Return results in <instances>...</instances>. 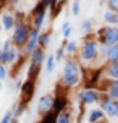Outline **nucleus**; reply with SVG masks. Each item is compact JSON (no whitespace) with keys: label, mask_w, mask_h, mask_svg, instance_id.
Wrapping results in <instances>:
<instances>
[{"label":"nucleus","mask_w":118,"mask_h":123,"mask_svg":"<svg viewBox=\"0 0 118 123\" xmlns=\"http://www.w3.org/2000/svg\"><path fill=\"white\" fill-rule=\"evenodd\" d=\"M34 92H36V81H33V80H28V78H27L26 81H22L21 90H20V93H21V98H20V99L28 104L30 101L33 99Z\"/></svg>","instance_id":"obj_10"},{"label":"nucleus","mask_w":118,"mask_h":123,"mask_svg":"<svg viewBox=\"0 0 118 123\" xmlns=\"http://www.w3.org/2000/svg\"><path fill=\"white\" fill-rule=\"evenodd\" d=\"M108 2V0H99V3H100V5H103V3H106Z\"/></svg>","instance_id":"obj_39"},{"label":"nucleus","mask_w":118,"mask_h":123,"mask_svg":"<svg viewBox=\"0 0 118 123\" xmlns=\"http://www.w3.org/2000/svg\"><path fill=\"white\" fill-rule=\"evenodd\" d=\"M73 110H66L57 116V123H73Z\"/></svg>","instance_id":"obj_22"},{"label":"nucleus","mask_w":118,"mask_h":123,"mask_svg":"<svg viewBox=\"0 0 118 123\" xmlns=\"http://www.w3.org/2000/svg\"><path fill=\"white\" fill-rule=\"evenodd\" d=\"M94 36L99 44H103L108 47L117 45L118 44V26H102L94 32Z\"/></svg>","instance_id":"obj_4"},{"label":"nucleus","mask_w":118,"mask_h":123,"mask_svg":"<svg viewBox=\"0 0 118 123\" xmlns=\"http://www.w3.org/2000/svg\"><path fill=\"white\" fill-rule=\"evenodd\" d=\"M30 30H32V24L30 21H15V29L12 30V45L18 50H22V47L26 45V42L28 39Z\"/></svg>","instance_id":"obj_3"},{"label":"nucleus","mask_w":118,"mask_h":123,"mask_svg":"<svg viewBox=\"0 0 118 123\" xmlns=\"http://www.w3.org/2000/svg\"><path fill=\"white\" fill-rule=\"evenodd\" d=\"M61 33H63V38L66 41H69V36L72 35V24L70 21H64L63 26H61Z\"/></svg>","instance_id":"obj_28"},{"label":"nucleus","mask_w":118,"mask_h":123,"mask_svg":"<svg viewBox=\"0 0 118 123\" xmlns=\"http://www.w3.org/2000/svg\"><path fill=\"white\" fill-rule=\"evenodd\" d=\"M99 108H102L105 111L106 117H117V114H118V101H115L112 98H109L108 95L102 93V98H100V101H99Z\"/></svg>","instance_id":"obj_6"},{"label":"nucleus","mask_w":118,"mask_h":123,"mask_svg":"<svg viewBox=\"0 0 118 123\" xmlns=\"http://www.w3.org/2000/svg\"><path fill=\"white\" fill-rule=\"evenodd\" d=\"M81 33H82L84 36L85 35H91L93 32H94V26H93V21L91 20H82L81 21Z\"/></svg>","instance_id":"obj_25"},{"label":"nucleus","mask_w":118,"mask_h":123,"mask_svg":"<svg viewBox=\"0 0 118 123\" xmlns=\"http://www.w3.org/2000/svg\"><path fill=\"white\" fill-rule=\"evenodd\" d=\"M102 21L105 23V26H118V14L106 9L102 15Z\"/></svg>","instance_id":"obj_17"},{"label":"nucleus","mask_w":118,"mask_h":123,"mask_svg":"<svg viewBox=\"0 0 118 123\" xmlns=\"http://www.w3.org/2000/svg\"><path fill=\"white\" fill-rule=\"evenodd\" d=\"M111 83H112V84H115V86H118V78H117V80H112Z\"/></svg>","instance_id":"obj_38"},{"label":"nucleus","mask_w":118,"mask_h":123,"mask_svg":"<svg viewBox=\"0 0 118 123\" xmlns=\"http://www.w3.org/2000/svg\"><path fill=\"white\" fill-rule=\"evenodd\" d=\"M57 116L58 114L54 113V111L48 113V114H43V116H40L38 123H57Z\"/></svg>","instance_id":"obj_27"},{"label":"nucleus","mask_w":118,"mask_h":123,"mask_svg":"<svg viewBox=\"0 0 118 123\" xmlns=\"http://www.w3.org/2000/svg\"><path fill=\"white\" fill-rule=\"evenodd\" d=\"M12 119H14V113H12V110H9V111H6V113H5V116L2 117L0 123H9Z\"/></svg>","instance_id":"obj_33"},{"label":"nucleus","mask_w":118,"mask_h":123,"mask_svg":"<svg viewBox=\"0 0 118 123\" xmlns=\"http://www.w3.org/2000/svg\"><path fill=\"white\" fill-rule=\"evenodd\" d=\"M103 78L109 80V81L118 78V62H112V63H105L103 65Z\"/></svg>","instance_id":"obj_12"},{"label":"nucleus","mask_w":118,"mask_h":123,"mask_svg":"<svg viewBox=\"0 0 118 123\" xmlns=\"http://www.w3.org/2000/svg\"><path fill=\"white\" fill-rule=\"evenodd\" d=\"M54 57H55V62H57V63H60V62H64L66 57H67V56H66V53H64V48H63V47L57 48V51H55Z\"/></svg>","instance_id":"obj_29"},{"label":"nucleus","mask_w":118,"mask_h":123,"mask_svg":"<svg viewBox=\"0 0 118 123\" xmlns=\"http://www.w3.org/2000/svg\"><path fill=\"white\" fill-rule=\"evenodd\" d=\"M76 59L85 68H93V65H99V42L94 33L85 35L82 38V44L79 47Z\"/></svg>","instance_id":"obj_2"},{"label":"nucleus","mask_w":118,"mask_h":123,"mask_svg":"<svg viewBox=\"0 0 118 123\" xmlns=\"http://www.w3.org/2000/svg\"><path fill=\"white\" fill-rule=\"evenodd\" d=\"M0 3H6V0H0Z\"/></svg>","instance_id":"obj_42"},{"label":"nucleus","mask_w":118,"mask_h":123,"mask_svg":"<svg viewBox=\"0 0 118 123\" xmlns=\"http://www.w3.org/2000/svg\"><path fill=\"white\" fill-rule=\"evenodd\" d=\"M39 35H40V30L32 27V30H30V35H28V39H27V42H26V45L22 47V53L26 54L27 57L32 56L33 51L39 47Z\"/></svg>","instance_id":"obj_7"},{"label":"nucleus","mask_w":118,"mask_h":123,"mask_svg":"<svg viewBox=\"0 0 118 123\" xmlns=\"http://www.w3.org/2000/svg\"><path fill=\"white\" fill-rule=\"evenodd\" d=\"M0 24H2V29L5 32H12L15 29V17L11 12H6L0 17Z\"/></svg>","instance_id":"obj_15"},{"label":"nucleus","mask_w":118,"mask_h":123,"mask_svg":"<svg viewBox=\"0 0 118 123\" xmlns=\"http://www.w3.org/2000/svg\"><path fill=\"white\" fill-rule=\"evenodd\" d=\"M69 105H70V102H69V96H67V93H63V92H60V90H55L52 111L60 114V113L66 111V110H69Z\"/></svg>","instance_id":"obj_9"},{"label":"nucleus","mask_w":118,"mask_h":123,"mask_svg":"<svg viewBox=\"0 0 118 123\" xmlns=\"http://www.w3.org/2000/svg\"><path fill=\"white\" fill-rule=\"evenodd\" d=\"M70 11H72V14L75 17H78L81 14V0H73L72 6H70Z\"/></svg>","instance_id":"obj_30"},{"label":"nucleus","mask_w":118,"mask_h":123,"mask_svg":"<svg viewBox=\"0 0 118 123\" xmlns=\"http://www.w3.org/2000/svg\"><path fill=\"white\" fill-rule=\"evenodd\" d=\"M78 101L82 107H90V105H96V104H99V101H100L102 98V92L99 89H82L79 90L78 93Z\"/></svg>","instance_id":"obj_5"},{"label":"nucleus","mask_w":118,"mask_h":123,"mask_svg":"<svg viewBox=\"0 0 118 123\" xmlns=\"http://www.w3.org/2000/svg\"><path fill=\"white\" fill-rule=\"evenodd\" d=\"M99 123H108V122H106V120H103V122H99Z\"/></svg>","instance_id":"obj_44"},{"label":"nucleus","mask_w":118,"mask_h":123,"mask_svg":"<svg viewBox=\"0 0 118 123\" xmlns=\"http://www.w3.org/2000/svg\"><path fill=\"white\" fill-rule=\"evenodd\" d=\"M46 2H48V3H49V5H51V2H52V0H46Z\"/></svg>","instance_id":"obj_45"},{"label":"nucleus","mask_w":118,"mask_h":123,"mask_svg":"<svg viewBox=\"0 0 118 123\" xmlns=\"http://www.w3.org/2000/svg\"><path fill=\"white\" fill-rule=\"evenodd\" d=\"M57 68V62H55V57L54 54H48L46 59H45V71L46 74H52Z\"/></svg>","instance_id":"obj_24"},{"label":"nucleus","mask_w":118,"mask_h":123,"mask_svg":"<svg viewBox=\"0 0 118 123\" xmlns=\"http://www.w3.org/2000/svg\"><path fill=\"white\" fill-rule=\"evenodd\" d=\"M0 35H2V24H0Z\"/></svg>","instance_id":"obj_43"},{"label":"nucleus","mask_w":118,"mask_h":123,"mask_svg":"<svg viewBox=\"0 0 118 123\" xmlns=\"http://www.w3.org/2000/svg\"><path fill=\"white\" fill-rule=\"evenodd\" d=\"M61 47L64 48V53H66V56L67 57H76L78 56V51H79V44H78V41H63V44H61Z\"/></svg>","instance_id":"obj_13"},{"label":"nucleus","mask_w":118,"mask_h":123,"mask_svg":"<svg viewBox=\"0 0 118 123\" xmlns=\"http://www.w3.org/2000/svg\"><path fill=\"white\" fill-rule=\"evenodd\" d=\"M20 0H6V3H9V5H12V6H15Z\"/></svg>","instance_id":"obj_36"},{"label":"nucleus","mask_w":118,"mask_h":123,"mask_svg":"<svg viewBox=\"0 0 118 123\" xmlns=\"http://www.w3.org/2000/svg\"><path fill=\"white\" fill-rule=\"evenodd\" d=\"M3 6H5V3H0V11L3 9Z\"/></svg>","instance_id":"obj_41"},{"label":"nucleus","mask_w":118,"mask_h":123,"mask_svg":"<svg viewBox=\"0 0 118 123\" xmlns=\"http://www.w3.org/2000/svg\"><path fill=\"white\" fill-rule=\"evenodd\" d=\"M82 83V65L76 57H66L63 69H61L60 84L66 90L75 89Z\"/></svg>","instance_id":"obj_1"},{"label":"nucleus","mask_w":118,"mask_h":123,"mask_svg":"<svg viewBox=\"0 0 118 123\" xmlns=\"http://www.w3.org/2000/svg\"><path fill=\"white\" fill-rule=\"evenodd\" d=\"M46 14H48V12H43V14L33 15V17H32V20H30V24H32V27L42 30L43 24H45V21H46Z\"/></svg>","instance_id":"obj_20"},{"label":"nucleus","mask_w":118,"mask_h":123,"mask_svg":"<svg viewBox=\"0 0 118 123\" xmlns=\"http://www.w3.org/2000/svg\"><path fill=\"white\" fill-rule=\"evenodd\" d=\"M8 66H5L3 63H0V81H5L8 78Z\"/></svg>","instance_id":"obj_32"},{"label":"nucleus","mask_w":118,"mask_h":123,"mask_svg":"<svg viewBox=\"0 0 118 123\" xmlns=\"http://www.w3.org/2000/svg\"><path fill=\"white\" fill-rule=\"evenodd\" d=\"M27 108H28V104L20 99L14 107H12V113H14V117H15V119H20L21 116H24V113L27 111Z\"/></svg>","instance_id":"obj_18"},{"label":"nucleus","mask_w":118,"mask_h":123,"mask_svg":"<svg viewBox=\"0 0 118 123\" xmlns=\"http://www.w3.org/2000/svg\"><path fill=\"white\" fill-rule=\"evenodd\" d=\"M48 9H49V3L46 0H39L32 9V17L38 15V14H43V12H48Z\"/></svg>","instance_id":"obj_21"},{"label":"nucleus","mask_w":118,"mask_h":123,"mask_svg":"<svg viewBox=\"0 0 118 123\" xmlns=\"http://www.w3.org/2000/svg\"><path fill=\"white\" fill-rule=\"evenodd\" d=\"M9 123H20V120H18V119H15V117H14V119H12V120H11Z\"/></svg>","instance_id":"obj_37"},{"label":"nucleus","mask_w":118,"mask_h":123,"mask_svg":"<svg viewBox=\"0 0 118 123\" xmlns=\"http://www.w3.org/2000/svg\"><path fill=\"white\" fill-rule=\"evenodd\" d=\"M115 119H117V120H118V114H117V117H115Z\"/></svg>","instance_id":"obj_47"},{"label":"nucleus","mask_w":118,"mask_h":123,"mask_svg":"<svg viewBox=\"0 0 118 123\" xmlns=\"http://www.w3.org/2000/svg\"><path fill=\"white\" fill-rule=\"evenodd\" d=\"M112 62H118V44L109 47L108 57H106V63H112Z\"/></svg>","instance_id":"obj_26"},{"label":"nucleus","mask_w":118,"mask_h":123,"mask_svg":"<svg viewBox=\"0 0 118 123\" xmlns=\"http://www.w3.org/2000/svg\"><path fill=\"white\" fill-rule=\"evenodd\" d=\"M106 8L109 11H114L118 14V0H108L106 2Z\"/></svg>","instance_id":"obj_31"},{"label":"nucleus","mask_w":118,"mask_h":123,"mask_svg":"<svg viewBox=\"0 0 118 123\" xmlns=\"http://www.w3.org/2000/svg\"><path fill=\"white\" fill-rule=\"evenodd\" d=\"M12 47H14V45H12V41L11 39H6L3 42V45H2V51H9Z\"/></svg>","instance_id":"obj_34"},{"label":"nucleus","mask_w":118,"mask_h":123,"mask_svg":"<svg viewBox=\"0 0 118 123\" xmlns=\"http://www.w3.org/2000/svg\"><path fill=\"white\" fill-rule=\"evenodd\" d=\"M54 108V95L52 93H45L39 98V102H38V107H36V111H38L39 117L43 114H48L51 113Z\"/></svg>","instance_id":"obj_8"},{"label":"nucleus","mask_w":118,"mask_h":123,"mask_svg":"<svg viewBox=\"0 0 118 123\" xmlns=\"http://www.w3.org/2000/svg\"><path fill=\"white\" fill-rule=\"evenodd\" d=\"M18 53H20V50L15 48V47H12L9 51H2L0 53V63H3L5 66L14 65L17 57H18Z\"/></svg>","instance_id":"obj_11"},{"label":"nucleus","mask_w":118,"mask_h":123,"mask_svg":"<svg viewBox=\"0 0 118 123\" xmlns=\"http://www.w3.org/2000/svg\"><path fill=\"white\" fill-rule=\"evenodd\" d=\"M45 59H46L45 50H43V48H40V47L36 48V50L33 51V54L28 57L30 65H36V66H43V63H45Z\"/></svg>","instance_id":"obj_14"},{"label":"nucleus","mask_w":118,"mask_h":123,"mask_svg":"<svg viewBox=\"0 0 118 123\" xmlns=\"http://www.w3.org/2000/svg\"><path fill=\"white\" fill-rule=\"evenodd\" d=\"M60 2H63V3H66V2H67V0H60Z\"/></svg>","instance_id":"obj_46"},{"label":"nucleus","mask_w":118,"mask_h":123,"mask_svg":"<svg viewBox=\"0 0 118 123\" xmlns=\"http://www.w3.org/2000/svg\"><path fill=\"white\" fill-rule=\"evenodd\" d=\"M2 89H3V81H0V92H2Z\"/></svg>","instance_id":"obj_40"},{"label":"nucleus","mask_w":118,"mask_h":123,"mask_svg":"<svg viewBox=\"0 0 118 123\" xmlns=\"http://www.w3.org/2000/svg\"><path fill=\"white\" fill-rule=\"evenodd\" d=\"M21 86H22V81L15 78V81H14V92L15 90H21Z\"/></svg>","instance_id":"obj_35"},{"label":"nucleus","mask_w":118,"mask_h":123,"mask_svg":"<svg viewBox=\"0 0 118 123\" xmlns=\"http://www.w3.org/2000/svg\"><path fill=\"white\" fill-rule=\"evenodd\" d=\"M106 120V114L102 108H91L88 111V123H99Z\"/></svg>","instance_id":"obj_16"},{"label":"nucleus","mask_w":118,"mask_h":123,"mask_svg":"<svg viewBox=\"0 0 118 123\" xmlns=\"http://www.w3.org/2000/svg\"><path fill=\"white\" fill-rule=\"evenodd\" d=\"M42 72V66H36V65H28L27 69V78L33 80V81H38V78Z\"/></svg>","instance_id":"obj_23"},{"label":"nucleus","mask_w":118,"mask_h":123,"mask_svg":"<svg viewBox=\"0 0 118 123\" xmlns=\"http://www.w3.org/2000/svg\"><path fill=\"white\" fill-rule=\"evenodd\" d=\"M51 36H52V30H45V32H40L39 35V47L43 48V50H46L51 44Z\"/></svg>","instance_id":"obj_19"}]
</instances>
